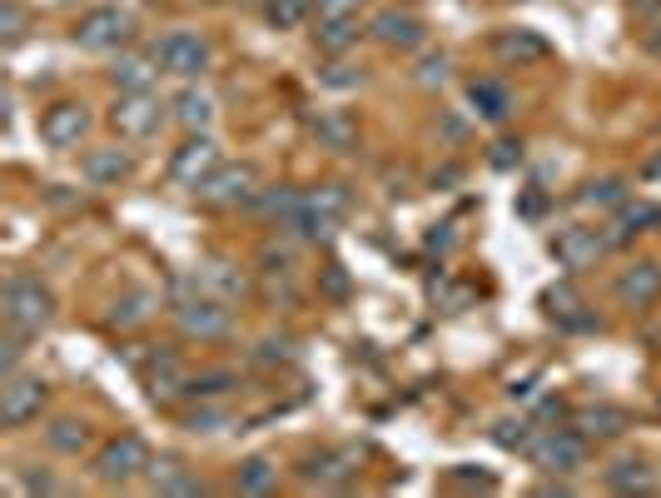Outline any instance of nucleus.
<instances>
[{
	"label": "nucleus",
	"mask_w": 661,
	"mask_h": 498,
	"mask_svg": "<svg viewBox=\"0 0 661 498\" xmlns=\"http://www.w3.org/2000/svg\"><path fill=\"white\" fill-rule=\"evenodd\" d=\"M0 314H6V330L30 339L56 320V294L40 280H30V274H16V280L6 284V294H0Z\"/></svg>",
	"instance_id": "obj_1"
},
{
	"label": "nucleus",
	"mask_w": 661,
	"mask_h": 498,
	"mask_svg": "<svg viewBox=\"0 0 661 498\" xmlns=\"http://www.w3.org/2000/svg\"><path fill=\"white\" fill-rule=\"evenodd\" d=\"M348 209H354V195H348V185H314V189H304V205H298L289 235L328 240L338 225H344Z\"/></svg>",
	"instance_id": "obj_2"
},
{
	"label": "nucleus",
	"mask_w": 661,
	"mask_h": 498,
	"mask_svg": "<svg viewBox=\"0 0 661 498\" xmlns=\"http://www.w3.org/2000/svg\"><path fill=\"white\" fill-rule=\"evenodd\" d=\"M527 459L552 479H568V473L588 469V439L578 429H537V439L527 443Z\"/></svg>",
	"instance_id": "obj_3"
},
{
	"label": "nucleus",
	"mask_w": 661,
	"mask_h": 498,
	"mask_svg": "<svg viewBox=\"0 0 661 498\" xmlns=\"http://www.w3.org/2000/svg\"><path fill=\"white\" fill-rule=\"evenodd\" d=\"M149 443L140 433H115L110 443H105L100 453H95V479L110 484V489H125V484H135L140 473H149Z\"/></svg>",
	"instance_id": "obj_4"
},
{
	"label": "nucleus",
	"mask_w": 661,
	"mask_h": 498,
	"mask_svg": "<svg viewBox=\"0 0 661 498\" xmlns=\"http://www.w3.org/2000/svg\"><path fill=\"white\" fill-rule=\"evenodd\" d=\"M155 60L165 76H179V80H199L209 66H215V46L195 30H169V36L155 40Z\"/></svg>",
	"instance_id": "obj_5"
},
{
	"label": "nucleus",
	"mask_w": 661,
	"mask_h": 498,
	"mask_svg": "<svg viewBox=\"0 0 661 498\" xmlns=\"http://www.w3.org/2000/svg\"><path fill=\"white\" fill-rule=\"evenodd\" d=\"M175 324L185 339L219 344V339L234 334V310H229V300H215V294H189V300H179Z\"/></svg>",
	"instance_id": "obj_6"
},
{
	"label": "nucleus",
	"mask_w": 661,
	"mask_h": 498,
	"mask_svg": "<svg viewBox=\"0 0 661 498\" xmlns=\"http://www.w3.org/2000/svg\"><path fill=\"white\" fill-rule=\"evenodd\" d=\"M130 36H135V16L125 6H95V10H85V16L75 20V30H70V40L80 50H120Z\"/></svg>",
	"instance_id": "obj_7"
},
{
	"label": "nucleus",
	"mask_w": 661,
	"mask_h": 498,
	"mask_svg": "<svg viewBox=\"0 0 661 498\" xmlns=\"http://www.w3.org/2000/svg\"><path fill=\"white\" fill-rule=\"evenodd\" d=\"M195 195L215 209H254V199H259V169L254 165H219Z\"/></svg>",
	"instance_id": "obj_8"
},
{
	"label": "nucleus",
	"mask_w": 661,
	"mask_h": 498,
	"mask_svg": "<svg viewBox=\"0 0 661 498\" xmlns=\"http://www.w3.org/2000/svg\"><path fill=\"white\" fill-rule=\"evenodd\" d=\"M46 379L36 374H6V384H0V423L6 429H26L30 419H40V409H46Z\"/></svg>",
	"instance_id": "obj_9"
},
{
	"label": "nucleus",
	"mask_w": 661,
	"mask_h": 498,
	"mask_svg": "<svg viewBox=\"0 0 661 498\" xmlns=\"http://www.w3.org/2000/svg\"><path fill=\"white\" fill-rule=\"evenodd\" d=\"M110 125L125 135V140H149V135H159V125H165V105H159L155 90L120 95L115 110H110Z\"/></svg>",
	"instance_id": "obj_10"
},
{
	"label": "nucleus",
	"mask_w": 661,
	"mask_h": 498,
	"mask_svg": "<svg viewBox=\"0 0 661 498\" xmlns=\"http://www.w3.org/2000/svg\"><path fill=\"white\" fill-rule=\"evenodd\" d=\"M219 165H224L219 145L209 140L205 130H199V135H189V140L179 145L175 155H169V179H175V185H185V189H199Z\"/></svg>",
	"instance_id": "obj_11"
},
{
	"label": "nucleus",
	"mask_w": 661,
	"mask_h": 498,
	"mask_svg": "<svg viewBox=\"0 0 661 498\" xmlns=\"http://www.w3.org/2000/svg\"><path fill=\"white\" fill-rule=\"evenodd\" d=\"M552 260L562 264V270H572V274H582V270H592L596 260H602L606 250V235L602 230H588V225H572V230H558V235H552Z\"/></svg>",
	"instance_id": "obj_12"
},
{
	"label": "nucleus",
	"mask_w": 661,
	"mask_h": 498,
	"mask_svg": "<svg viewBox=\"0 0 661 498\" xmlns=\"http://www.w3.org/2000/svg\"><path fill=\"white\" fill-rule=\"evenodd\" d=\"M90 135V110L80 100H56L46 115H40V140L50 150H75V145Z\"/></svg>",
	"instance_id": "obj_13"
},
{
	"label": "nucleus",
	"mask_w": 661,
	"mask_h": 498,
	"mask_svg": "<svg viewBox=\"0 0 661 498\" xmlns=\"http://www.w3.org/2000/svg\"><path fill=\"white\" fill-rule=\"evenodd\" d=\"M612 294H616V304H622V310H652V304L661 300V264L657 260L627 264V270L616 274Z\"/></svg>",
	"instance_id": "obj_14"
},
{
	"label": "nucleus",
	"mask_w": 661,
	"mask_h": 498,
	"mask_svg": "<svg viewBox=\"0 0 661 498\" xmlns=\"http://www.w3.org/2000/svg\"><path fill=\"white\" fill-rule=\"evenodd\" d=\"M368 36L378 40L383 50H418L428 40V26H423L413 10H378L368 26Z\"/></svg>",
	"instance_id": "obj_15"
},
{
	"label": "nucleus",
	"mask_w": 661,
	"mask_h": 498,
	"mask_svg": "<svg viewBox=\"0 0 661 498\" xmlns=\"http://www.w3.org/2000/svg\"><path fill=\"white\" fill-rule=\"evenodd\" d=\"M358 463H364V453H358L354 443H344V449H324V453H314V459L304 463V479L318 484V489H344V484L358 473Z\"/></svg>",
	"instance_id": "obj_16"
},
{
	"label": "nucleus",
	"mask_w": 661,
	"mask_h": 498,
	"mask_svg": "<svg viewBox=\"0 0 661 498\" xmlns=\"http://www.w3.org/2000/svg\"><path fill=\"white\" fill-rule=\"evenodd\" d=\"M652 230H661V205H652V199H627L622 209H616V219H612V230H606V245H632L637 235H652Z\"/></svg>",
	"instance_id": "obj_17"
},
{
	"label": "nucleus",
	"mask_w": 661,
	"mask_h": 498,
	"mask_svg": "<svg viewBox=\"0 0 661 498\" xmlns=\"http://www.w3.org/2000/svg\"><path fill=\"white\" fill-rule=\"evenodd\" d=\"M572 429L582 433V439H622L627 429H632V414H627V409H616V404H588V409H578V414H572Z\"/></svg>",
	"instance_id": "obj_18"
},
{
	"label": "nucleus",
	"mask_w": 661,
	"mask_h": 498,
	"mask_svg": "<svg viewBox=\"0 0 661 498\" xmlns=\"http://www.w3.org/2000/svg\"><path fill=\"white\" fill-rule=\"evenodd\" d=\"M145 384H149V399H155V404H179V399H189V374L179 369L175 354H155Z\"/></svg>",
	"instance_id": "obj_19"
},
{
	"label": "nucleus",
	"mask_w": 661,
	"mask_h": 498,
	"mask_svg": "<svg viewBox=\"0 0 661 498\" xmlns=\"http://www.w3.org/2000/svg\"><path fill=\"white\" fill-rule=\"evenodd\" d=\"M85 179H90L95 189H110V185H120V179H130V150H120V145H100V150H90L85 155Z\"/></svg>",
	"instance_id": "obj_20"
},
{
	"label": "nucleus",
	"mask_w": 661,
	"mask_h": 498,
	"mask_svg": "<svg viewBox=\"0 0 661 498\" xmlns=\"http://www.w3.org/2000/svg\"><path fill=\"white\" fill-rule=\"evenodd\" d=\"M493 56L503 60V66H532V60H547V40H542L537 30H497Z\"/></svg>",
	"instance_id": "obj_21"
},
{
	"label": "nucleus",
	"mask_w": 661,
	"mask_h": 498,
	"mask_svg": "<svg viewBox=\"0 0 661 498\" xmlns=\"http://www.w3.org/2000/svg\"><path fill=\"white\" fill-rule=\"evenodd\" d=\"M195 290L199 294H215V300H244V294H249V284H244V274L234 270V264L205 260L195 270Z\"/></svg>",
	"instance_id": "obj_22"
},
{
	"label": "nucleus",
	"mask_w": 661,
	"mask_h": 498,
	"mask_svg": "<svg viewBox=\"0 0 661 498\" xmlns=\"http://www.w3.org/2000/svg\"><path fill=\"white\" fill-rule=\"evenodd\" d=\"M606 489L612 494H661V479H657V469L647 459H616L612 469H606Z\"/></svg>",
	"instance_id": "obj_23"
},
{
	"label": "nucleus",
	"mask_w": 661,
	"mask_h": 498,
	"mask_svg": "<svg viewBox=\"0 0 661 498\" xmlns=\"http://www.w3.org/2000/svg\"><path fill=\"white\" fill-rule=\"evenodd\" d=\"M314 135H318V145H324V150H334V155L358 150V120L348 110H324L314 120Z\"/></svg>",
	"instance_id": "obj_24"
},
{
	"label": "nucleus",
	"mask_w": 661,
	"mask_h": 498,
	"mask_svg": "<svg viewBox=\"0 0 661 498\" xmlns=\"http://www.w3.org/2000/svg\"><path fill=\"white\" fill-rule=\"evenodd\" d=\"M155 76H159V60H155V50L149 56H120L110 66V85L120 95H135V90H155Z\"/></svg>",
	"instance_id": "obj_25"
},
{
	"label": "nucleus",
	"mask_w": 661,
	"mask_h": 498,
	"mask_svg": "<svg viewBox=\"0 0 661 498\" xmlns=\"http://www.w3.org/2000/svg\"><path fill=\"white\" fill-rule=\"evenodd\" d=\"M169 115H175V125H185L189 135L209 130V120H215V100H209L199 85H185V90L175 95V105H169Z\"/></svg>",
	"instance_id": "obj_26"
},
{
	"label": "nucleus",
	"mask_w": 661,
	"mask_h": 498,
	"mask_svg": "<svg viewBox=\"0 0 661 498\" xmlns=\"http://www.w3.org/2000/svg\"><path fill=\"white\" fill-rule=\"evenodd\" d=\"M467 100H473V115H483L487 125H503L507 115H513V95L497 80H473L467 85Z\"/></svg>",
	"instance_id": "obj_27"
},
{
	"label": "nucleus",
	"mask_w": 661,
	"mask_h": 498,
	"mask_svg": "<svg viewBox=\"0 0 661 498\" xmlns=\"http://www.w3.org/2000/svg\"><path fill=\"white\" fill-rule=\"evenodd\" d=\"M149 489L155 494H205V479L185 473L179 459H159V463H149Z\"/></svg>",
	"instance_id": "obj_28"
},
{
	"label": "nucleus",
	"mask_w": 661,
	"mask_h": 498,
	"mask_svg": "<svg viewBox=\"0 0 661 498\" xmlns=\"http://www.w3.org/2000/svg\"><path fill=\"white\" fill-rule=\"evenodd\" d=\"M582 310H588V304H582L572 290H547V314L562 324V330H592L596 320L592 314H582Z\"/></svg>",
	"instance_id": "obj_29"
},
{
	"label": "nucleus",
	"mask_w": 661,
	"mask_h": 498,
	"mask_svg": "<svg viewBox=\"0 0 661 498\" xmlns=\"http://www.w3.org/2000/svg\"><path fill=\"white\" fill-rule=\"evenodd\" d=\"M155 304H159V300H155L149 290L125 294V300L110 310V330H140V324L149 320V314H155Z\"/></svg>",
	"instance_id": "obj_30"
},
{
	"label": "nucleus",
	"mask_w": 661,
	"mask_h": 498,
	"mask_svg": "<svg viewBox=\"0 0 661 498\" xmlns=\"http://www.w3.org/2000/svg\"><path fill=\"white\" fill-rule=\"evenodd\" d=\"M46 443L56 453H85V449H90V429H85L80 419H50Z\"/></svg>",
	"instance_id": "obj_31"
},
{
	"label": "nucleus",
	"mask_w": 661,
	"mask_h": 498,
	"mask_svg": "<svg viewBox=\"0 0 661 498\" xmlns=\"http://www.w3.org/2000/svg\"><path fill=\"white\" fill-rule=\"evenodd\" d=\"M354 40H358V20H318V30H314V46L324 56H344Z\"/></svg>",
	"instance_id": "obj_32"
},
{
	"label": "nucleus",
	"mask_w": 661,
	"mask_h": 498,
	"mask_svg": "<svg viewBox=\"0 0 661 498\" xmlns=\"http://www.w3.org/2000/svg\"><path fill=\"white\" fill-rule=\"evenodd\" d=\"M279 489V469L269 459H244L239 463V494H274Z\"/></svg>",
	"instance_id": "obj_33"
},
{
	"label": "nucleus",
	"mask_w": 661,
	"mask_h": 498,
	"mask_svg": "<svg viewBox=\"0 0 661 498\" xmlns=\"http://www.w3.org/2000/svg\"><path fill=\"white\" fill-rule=\"evenodd\" d=\"M578 199L588 209H622L627 205V179H592V185H582Z\"/></svg>",
	"instance_id": "obj_34"
},
{
	"label": "nucleus",
	"mask_w": 661,
	"mask_h": 498,
	"mask_svg": "<svg viewBox=\"0 0 661 498\" xmlns=\"http://www.w3.org/2000/svg\"><path fill=\"white\" fill-rule=\"evenodd\" d=\"M308 16H314V0H269V6H264V20H269L274 30H298Z\"/></svg>",
	"instance_id": "obj_35"
},
{
	"label": "nucleus",
	"mask_w": 661,
	"mask_h": 498,
	"mask_svg": "<svg viewBox=\"0 0 661 498\" xmlns=\"http://www.w3.org/2000/svg\"><path fill=\"white\" fill-rule=\"evenodd\" d=\"M532 439H537V423H532V419H497L493 423V443H497V449H522V453H527Z\"/></svg>",
	"instance_id": "obj_36"
},
{
	"label": "nucleus",
	"mask_w": 661,
	"mask_h": 498,
	"mask_svg": "<svg viewBox=\"0 0 661 498\" xmlns=\"http://www.w3.org/2000/svg\"><path fill=\"white\" fill-rule=\"evenodd\" d=\"M239 384L234 369H209V374H189V399H219Z\"/></svg>",
	"instance_id": "obj_37"
},
{
	"label": "nucleus",
	"mask_w": 661,
	"mask_h": 498,
	"mask_svg": "<svg viewBox=\"0 0 661 498\" xmlns=\"http://www.w3.org/2000/svg\"><path fill=\"white\" fill-rule=\"evenodd\" d=\"M368 0H314V20H358Z\"/></svg>",
	"instance_id": "obj_38"
},
{
	"label": "nucleus",
	"mask_w": 661,
	"mask_h": 498,
	"mask_svg": "<svg viewBox=\"0 0 661 498\" xmlns=\"http://www.w3.org/2000/svg\"><path fill=\"white\" fill-rule=\"evenodd\" d=\"M289 359H294L289 339H259V349H254V364H289Z\"/></svg>",
	"instance_id": "obj_39"
},
{
	"label": "nucleus",
	"mask_w": 661,
	"mask_h": 498,
	"mask_svg": "<svg viewBox=\"0 0 661 498\" xmlns=\"http://www.w3.org/2000/svg\"><path fill=\"white\" fill-rule=\"evenodd\" d=\"M185 423H189V429H195V433H219V429H229V414H224V409H209V404H199V409H195V414H189Z\"/></svg>",
	"instance_id": "obj_40"
},
{
	"label": "nucleus",
	"mask_w": 661,
	"mask_h": 498,
	"mask_svg": "<svg viewBox=\"0 0 661 498\" xmlns=\"http://www.w3.org/2000/svg\"><path fill=\"white\" fill-rule=\"evenodd\" d=\"M0 36H6V40L26 36V10H20L16 0H6V6H0Z\"/></svg>",
	"instance_id": "obj_41"
},
{
	"label": "nucleus",
	"mask_w": 661,
	"mask_h": 498,
	"mask_svg": "<svg viewBox=\"0 0 661 498\" xmlns=\"http://www.w3.org/2000/svg\"><path fill=\"white\" fill-rule=\"evenodd\" d=\"M453 484H457V489H497L493 473H473L467 463H457V469H453Z\"/></svg>",
	"instance_id": "obj_42"
},
{
	"label": "nucleus",
	"mask_w": 661,
	"mask_h": 498,
	"mask_svg": "<svg viewBox=\"0 0 661 498\" xmlns=\"http://www.w3.org/2000/svg\"><path fill=\"white\" fill-rule=\"evenodd\" d=\"M20 339H26V334L10 330L6 344H0V369H6V374H16V369H20V354H26V349H20Z\"/></svg>",
	"instance_id": "obj_43"
},
{
	"label": "nucleus",
	"mask_w": 661,
	"mask_h": 498,
	"mask_svg": "<svg viewBox=\"0 0 661 498\" xmlns=\"http://www.w3.org/2000/svg\"><path fill=\"white\" fill-rule=\"evenodd\" d=\"M358 80H364V70H348L338 56H334V66L324 70V85H338V90H344V85H358Z\"/></svg>",
	"instance_id": "obj_44"
},
{
	"label": "nucleus",
	"mask_w": 661,
	"mask_h": 498,
	"mask_svg": "<svg viewBox=\"0 0 661 498\" xmlns=\"http://www.w3.org/2000/svg\"><path fill=\"white\" fill-rule=\"evenodd\" d=\"M447 80V56H428L418 66V85H443Z\"/></svg>",
	"instance_id": "obj_45"
},
{
	"label": "nucleus",
	"mask_w": 661,
	"mask_h": 498,
	"mask_svg": "<svg viewBox=\"0 0 661 498\" xmlns=\"http://www.w3.org/2000/svg\"><path fill=\"white\" fill-rule=\"evenodd\" d=\"M517 160H522V145L517 140H497L493 145V165L497 169H507V165H517Z\"/></svg>",
	"instance_id": "obj_46"
},
{
	"label": "nucleus",
	"mask_w": 661,
	"mask_h": 498,
	"mask_svg": "<svg viewBox=\"0 0 661 498\" xmlns=\"http://www.w3.org/2000/svg\"><path fill=\"white\" fill-rule=\"evenodd\" d=\"M324 284H328V294H344V290H348V280H344V274H338V264H328Z\"/></svg>",
	"instance_id": "obj_47"
},
{
	"label": "nucleus",
	"mask_w": 661,
	"mask_h": 498,
	"mask_svg": "<svg viewBox=\"0 0 661 498\" xmlns=\"http://www.w3.org/2000/svg\"><path fill=\"white\" fill-rule=\"evenodd\" d=\"M642 175H647V179H661V150H652V155H647Z\"/></svg>",
	"instance_id": "obj_48"
},
{
	"label": "nucleus",
	"mask_w": 661,
	"mask_h": 498,
	"mask_svg": "<svg viewBox=\"0 0 661 498\" xmlns=\"http://www.w3.org/2000/svg\"><path fill=\"white\" fill-rule=\"evenodd\" d=\"M244 6H269V0H244Z\"/></svg>",
	"instance_id": "obj_49"
},
{
	"label": "nucleus",
	"mask_w": 661,
	"mask_h": 498,
	"mask_svg": "<svg viewBox=\"0 0 661 498\" xmlns=\"http://www.w3.org/2000/svg\"><path fill=\"white\" fill-rule=\"evenodd\" d=\"M657 414H661V394H657Z\"/></svg>",
	"instance_id": "obj_50"
},
{
	"label": "nucleus",
	"mask_w": 661,
	"mask_h": 498,
	"mask_svg": "<svg viewBox=\"0 0 661 498\" xmlns=\"http://www.w3.org/2000/svg\"><path fill=\"white\" fill-rule=\"evenodd\" d=\"M199 6H215V0H199Z\"/></svg>",
	"instance_id": "obj_51"
}]
</instances>
